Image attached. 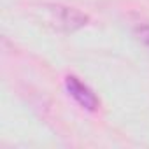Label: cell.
<instances>
[{
  "label": "cell",
  "instance_id": "1",
  "mask_svg": "<svg viewBox=\"0 0 149 149\" xmlns=\"http://www.w3.org/2000/svg\"><path fill=\"white\" fill-rule=\"evenodd\" d=\"M33 16L42 26L61 33H74L84 28L90 21L88 14L83 11L63 4H40L33 7Z\"/></svg>",
  "mask_w": 149,
  "mask_h": 149
},
{
  "label": "cell",
  "instance_id": "2",
  "mask_svg": "<svg viewBox=\"0 0 149 149\" xmlns=\"http://www.w3.org/2000/svg\"><path fill=\"white\" fill-rule=\"evenodd\" d=\"M65 91L68 93V97L74 98L79 107H83L88 112H97L100 109V98L97 97V93L86 84L83 83L77 76H67L65 81Z\"/></svg>",
  "mask_w": 149,
  "mask_h": 149
},
{
  "label": "cell",
  "instance_id": "3",
  "mask_svg": "<svg viewBox=\"0 0 149 149\" xmlns=\"http://www.w3.org/2000/svg\"><path fill=\"white\" fill-rule=\"evenodd\" d=\"M132 30H133V35L137 37V40L142 46L149 47V21L139 18L137 21L132 23Z\"/></svg>",
  "mask_w": 149,
  "mask_h": 149
}]
</instances>
